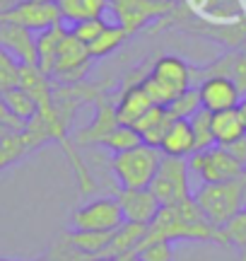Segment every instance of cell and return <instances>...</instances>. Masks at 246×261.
I'll return each instance as SVG.
<instances>
[{
  "instance_id": "cell-46",
  "label": "cell",
  "mask_w": 246,
  "mask_h": 261,
  "mask_svg": "<svg viewBox=\"0 0 246 261\" xmlns=\"http://www.w3.org/2000/svg\"><path fill=\"white\" fill-rule=\"evenodd\" d=\"M0 261H15V259H0ZM34 261H44V256H39V259H34Z\"/></svg>"
},
{
  "instance_id": "cell-45",
  "label": "cell",
  "mask_w": 246,
  "mask_h": 261,
  "mask_svg": "<svg viewBox=\"0 0 246 261\" xmlns=\"http://www.w3.org/2000/svg\"><path fill=\"white\" fill-rule=\"evenodd\" d=\"M237 261H246V247L241 249V252H239V259Z\"/></svg>"
},
{
  "instance_id": "cell-7",
  "label": "cell",
  "mask_w": 246,
  "mask_h": 261,
  "mask_svg": "<svg viewBox=\"0 0 246 261\" xmlns=\"http://www.w3.org/2000/svg\"><path fill=\"white\" fill-rule=\"evenodd\" d=\"M123 223V213L116 196H99L89 203L80 205L70 215V230H89V232H114Z\"/></svg>"
},
{
  "instance_id": "cell-10",
  "label": "cell",
  "mask_w": 246,
  "mask_h": 261,
  "mask_svg": "<svg viewBox=\"0 0 246 261\" xmlns=\"http://www.w3.org/2000/svg\"><path fill=\"white\" fill-rule=\"evenodd\" d=\"M0 22H10V24H19V27L29 29V32H44L56 24H66L63 22V12L53 0H22L17 8L10 12L0 15Z\"/></svg>"
},
{
  "instance_id": "cell-13",
  "label": "cell",
  "mask_w": 246,
  "mask_h": 261,
  "mask_svg": "<svg viewBox=\"0 0 246 261\" xmlns=\"http://www.w3.org/2000/svg\"><path fill=\"white\" fill-rule=\"evenodd\" d=\"M0 48L22 65H37V34L19 24L0 22Z\"/></svg>"
},
{
  "instance_id": "cell-23",
  "label": "cell",
  "mask_w": 246,
  "mask_h": 261,
  "mask_svg": "<svg viewBox=\"0 0 246 261\" xmlns=\"http://www.w3.org/2000/svg\"><path fill=\"white\" fill-rule=\"evenodd\" d=\"M212 136L218 145H227L232 140L246 136V126L241 121L237 109H227V112H215L212 114Z\"/></svg>"
},
{
  "instance_id": "cell-4",
  "label": "cell",
  "mask_w": 246,
  "mask_h": 261,
  "mask_svg": "<svg viewBox=\"0 0 246 261\" xmlns=\"http://www.w3.org/2000/svg\"><path fill=\"white\" fill-rule=\"evenodd\" d=\"M147 237L152 240H169V242H212L218 244V227L208 220L186 223L171 213L169 205H162L157 218L147 227Z\"/></svg>"
},
{
  "instance_id": "cell-8",
  "label": "cell",
  "mask_w": 246,
  "mask_h": 261,
  "mask_svg": "<svg viewBox=\"0 0 246 261\" xmlns=\"http://www.w3.org/2000/svg\"><path fill=\"white\" fill-rule=\"evenodd\" d=\"M179 3L174 5H162L152 0H109V12L116 17V24H121L128 34H138L145 29L152 19H167L174 15Z\"/></svg>"
},
{
  "instance_id": "cell-21",
  "label": "cell",
  "mask_w": 246,
  "mask_h": 261,
  "mask_svg": "<svg viewBox=\"0 0 246 261\" xmlns=\"http://www.w3.org/2000/svg\"><path fill=\"white\" fill-rule=\"evenodd\" d=\"M19 87L32 94L37 107H46L53 99V80L41 73L37 65H22L19 68Z\"/></svg>"
},
{
  "instance_id": "cell-14",
  "label": "cell",
  "mask_w": 246,
  "mask_h": 261,
  "mask_svg": "<svg viewBox=\"0 0 246 261\" xmlns=\"http://www.w3.org/2000/svg\"><path fill=\"white\" fill-rule=\"evenodd\" d=\"M198 94H200V107L208 109V112H227V109H237L239 94L237 85L232 83L229 77H208L198 85Z\"/></svg>"
},
{
  "instance_id": "cell-25",
  "label": "cell",
  "mask_w": 246,
  "mask_h": 261,
  "mask_svg": "<svg viewBox=\"0 0 246 261\" xmlns=\"http://www.w3.org/2000/svg\"><path fill=\"white\" fill-rule=\"evenodd\" d=\"M0 97L5 99L10 114H12L17 121L27 123V121H32V119L37 116V112H39L37 102H34V99H32V94L24 92L19 85H17V87H12V90H8V92H3Z\"/></svg>"
},
{
  "instance_id": "cell-9",
  "label": "cell",
  "mask_w": 246,
  "mask_h": 261,
  "mask_svg": "<svg viewBox=\"0 0 246 261\" xmlns=\"http://www.w3.org/2000/svg\"><path fill=\"white\" fill-rule=\"evenodd\" d=\"M189 169L203 179V184H220L234 181L244 167L222 145H212L208 150H196L189 158Z\"/></svg>"
},
{
  "instance_id": "cell-15",
  "label": "cell",
  "mask_w": 246,
  "mask_h": 261,
  "mask_svg": "<svg viewBox=\"0 0 246 261\" xmlns=\"http://www.w3.org/2000/svg\"><path fill=\"white\" fill-rule=\"evenodd\" d=\"M150 107H155V104H152L150 97L145 94L140 80H131V77H128V83L121 87L118 102H116V116H118V121L126 123V126H133Z\"/></svg>"
},
{
  "instance_id": "cell-27",
  "label": "cell",
  "mask_w": 246,
  "mask_h": 261,
  "mask_svg": "<svg viewBox=\"0 0 246 261\" xmlns=\"http://www.w3.org/2000/svg\"><path fill=\"white\" fill-rule=\"evenodd\" d=\"M140 143H142L140 133L133 128V126L118 123V126L99 143V148H104V150H109L111 155H116V152H126V150L135 148V145H140Z\"/></svg>"
},
{
  "instance_id": "cell-28",
  "label": "cell",
  "mask_w": 246,
  "mask_h": 261,
  "mask_svg": "<svg viewBox=\"0 0 246 261\" xmlns=\"http://www.w3.org/2000/svg\"><path fill=\"white\" fill-rule=\"evenodd\" d=\"M66 232L70 242L89 256H102L111 240V232H89V230H66Z\"/></svg>"
},
{
  "instance_id": "cell-48",
  "label": "cell",
  "mask_w": 246,
  "mask_h": 261,
  "mask_svg": "<svg viewBox=\"0 0 246 261\" xmlns=\"http://www.w3.org/2000/svg\"><path fill=\"white\" fill-rule=\"evenodd\" d=\"M244 48H246V46H244Z\"/></svg>"
},
{
  "instance_id": "cell-39",
  "label": "cell",
  "mask_w": 246,
  "mask_h": 261,
  "mask_svg": "<svg viewBox=\"0 0 246 261\" xmlns=\"http://www.w3.org/2000/svg\"><path fill=\"white\" fill-rule=\"evenodd\" d=\"M237 184L241 189V198H244V205H246V167L241 169V174L237 177Z\"/></svg>"
},
{
  "instance_id": "cell-19",
  "label": "cell",
  "mask_w": 246,
  "mask_h": 261,
  "mask_svg": "<svg viewBox=\"0 0 246 261\" xmlns=\"http://www.w3.org/2000/svg\"><path fill=\"white\" fill-rule=\"evenodd\" d=\"M66 34H68L66 24H56V27H48L44 32H37V68L41 73H46L48 77H51L58 48L63 44Z\"/></svg>"
},
{
  "instance_id": "cell-12",
  "label": "cell",
  "mask_w": 246,
  "mask_h": 261,
  "mask_svg": "<svg viewBox=\"0 0 246 261\" xmlns=\"http://www.w3.org/2000/svg\"><path fill=\"white\" fill-rule=\"evenodd\" d=\"M116 198L121 205L123 220H128V223L150 225L162 208L150 189H121L116 194Z\"/></svg>"
},
{
  "instance_id": "cell-6",
  "label": "cell",
  "mask_w": 246,
  "mask_h": 261,
  "mask_svg": "<svg viewBox=\"0 0 246 261\" xmlns=\"http://www.w3.org/2000/svg\"><path fill=\"white\" fill-rule=\"evenodd\" d=\"M92 63H95V58L89 56L87 44H82L80 39H75L68 32L60 48H58L56 63H53V70H51V80L56 85L85 83L89 70H92Z\"/></svg>"
},
{
  "instance_id": "cell-20",
  "label": "cell",
  "mask_w": 246,
  "mask_h": 261,
  "mask_svg": "<svg viewBox=\"0 0 246 261\" xmlns=\"http://www.w3.org/2000/svg\"><path fill=\"white\" fill-rule=\"evenodd\" d=\"M171 121H174V119L167 114L164 107H150L138 121L133 123V128L140 133L142 143L160 148V143H162V138H164V133H167Z\"/></svg>"
},
{
  "instance_id": "cell-35",
  "label": "cell",
  "mask_w": 246,
  "mask_h": 261,
  "mask_svg": "<svg viewBox=\"0 0 246 261\" xmlns=\"http://www.w3.org/2000/svg\"><path fill=\"white\" fill-rule=\"evenodd\" d=\"M232 83L237 85L239 94L244 97V94H246V48L237 51V58H234V68H232Z\"/></svg>"
},
{
  "instance_id": "cell-34",
  "label": "cell",
  "mask_w": 246,
  "mask_h": 261,
  "mask_svg": "<svg viewBox=\"0 0 246 261\" xmlns=\"http://www.w3.org/2000/svg\"><path fill=\"white\" fill-rule=\"evenodd\" d=\"M19 68L22 63H17L5 48H0V94L19 85Z\"/></svg>"
},
{
  "instance_id": "cell-40",
  "label": "cell",
  "mask_w": 246,
  "mask_h": 261,
  "mask_svg": "<svg viewBox=\"0 0 246 261\" xmlns=\"http://www.w3.org/2000/svg\"><path fill=\"white\" fill-rule=\"evenodd\" d=\"M237 112H239V116H241V121H244V126H246V94L241 97V99H239Z\"/></svg>"
},
{
  "instance_id": "cell-47",
  "label": "cell",
  "mask_w": 246,
  "mask_h": 261,
  "mask_svg": "<svg viewBox=\"0 0 246 261\" xmlns=\"http://www.w3.org/2000/svg\"><path fill=\"white\" fill-rule=\"evenodd\" d=\"M53 3H58V0H53Z\"/></svg>"
},
{
  "instance_id": "cell-41",
  "label": "cell",
  "mask_w": 246,
  "mask_h": 261,
  "mask_svg": "<svg viewBox=\"0 0 246 261\" xmlns=\"http://www.w3.org/2000/svg\"><path fill=\"white\" fill-rule=\"evenodd\" d=\"M116 261H140V259H138L135 252H131V254H126V256H121V259H116Z\"/></svg>"
},
{
  "instance_id": "cell-11",
  "label": "cell",
  "mask_w": 246,
  "mask_h": 261,
  "mask_svg": "<svg viewBox=\"0 0 246 261\" xmlns=\"http://www.w3.org/2000/svg\"><path fill=\"white\" fill-rule=\"evenodd\" d=\"M118 116H116V104L102 94L95 102V119L89 121V126L75 130L73 136V143L77 148H99V143L111 133V130L118 126Z\"/></svg>"
},
{
  "instance_id": "cell-31",
  "label": "cell",
  "mask_w": 246,
  "mask_h": 261,
  "mask_svg": "<svg viewBox=\"0 0 246 261\" xmlns=\"http://www.w3.org/2000/svg\"><path fill=\"white\" fill-rule=\"evenodd\" d=\"M191 128H193V136H196V150H208L215 143V136H212V112L208 109H198L189 119Z\"/></svg>"
},
{
  "instance_id": "cell-36",
  "label": "cell",
  "mask_w": 246,
  "mask_h": 261,
  "mask_svg": "<svg viewBox=\"0 0 246 261\" xmlns=\"http://www.w3.org/2000/svg\"><path fill=\"white\" fill-rule=\"evenodd\" d=\"M222 148L227 150L229 155L237 160L241 167H246V136H241V138H237V140H232V143L222 145Z\"/></svg>"
},
{
  "instance_id": "cell-38",
  "label": "cell",
  "mask_w": 246,
  "mask_h": 261,
  "mask_svg": "<svg viewBox=\"0 0 246 261\" xmlns=\"http://www.w3.org/2000/svg\"><path fill=\"white\" fill-rule=\"evenodd\" d=\"M22 0H0V15H5V12H10L12 8H17Z\"/></svg>"
},
{
  "instance_id": "cell-18",
  "label": "cell",
  "mask_w": 246,
  "mask_h": 261,
  "mask_svg": "<svg viewBox=\"0 0 246 261\" xmlns=\"http://www.w3.org/2000/svg\"><path fill=\"white\" fill-rule=\"evenodd\" d=\"M37 150H41V145L32 138V133H27L24 128L10 130L8 136L0 140V172L12 167V165H17V162H22V160L29 158Z\"/></svg>"
},
{
  "instance_id": "cell-37",
  "label": "cell",
  "mask_w": 246,
  "mask_h": 261,
  "mask_svg": "<svg viewBox=\"0 0 246 261\" xmlns=\"http://www.w3.org/2000/svg\"><path fill=\"white\" fill-rule=\"evenodd\" d=\"M0 126H8V128H12V130H22V128H24V123L17 121V119L10 114L8 104H5V99H3V97H0Z\"/></svg>"
},
{
  "instance_id": "cell-32",
  "label": "cell",
  "mask_w": 246,
  "mask_h": 261,
  "mask_svg": "<svg viewBox=\"0 0 246 261\" xmlns=\"http://www.w3.org/2000/svg\"><path fill=\"white\" fill-rule=\"evenodd\" d=\"M140 261H174V242L169 240H152L145 234L140 247L135 249Z\"/></svg>"
},
{
  "instance_id": "cell-3",
  "label": "cell",
  "mask_w": 246,
  "mask_h": 261,
  "mask_svg": "<svg viewBox=\"0 0 246 261\" xmlns=\"http://www.w3.org/2000/svg\"><path fill=\"white\" fill-rule=\"evenodd\" d=\"M193 201L198 203L203 218L215 227H222L229 218H234L241 208H246L237 179L234 181H220V184H203L193 194Z\"/></svg>"
},
{
  "instance_id": "cell-2",
  "label": "cell",
  "mask_w": 246,
  "mask_h": 261,
  "mask_svg": "<svg viewBox=\"0 0 246 261\" xmlns=\"http://www.w3.org/2000/svg\"><path fill=\"white\" fill-rule=\"evenodd\" d=\"M162 158L164 155H162L160 148L140 143V145L126 150V152L111 155L109 167H111L121 189H147L155 174H157V169H160Z\"/></svg>"
},
{
  "instance_id": "cell-33",
  "label": "cell",
  "mask_w": 246,
  "mask_h": 261,
  "mask_svg": "<svg viewBox=\"0 0 246 261\" xmlns=\"http://www.w3.org/2000/svg\"><path fill=\"white\" fill-rule=\"evenodd\" d=\"M109 24L104 17H95V19H82V22H75V24H68V32L73 34L75 39H80L82 44H92L102 32H104V27Z\"/></svg>"
},
{
  "instance_id": "cell-5",
  "label": "cell",
  "mask_w": 246,
  "mask_h": 261,
  "mask_svg": "<svg viewBox=\"0 0 246 261\" xmlns=\"http://www.w3.org/2000/svg\"><path fill=\"white\" fill-rule=\"evenodd\" d=\"M189 160L183 158H162L160 169L152 179L150 189L155 198L160 201V205H171V203H179L183 198H189L191 194V184H189Z\"/></svg>"
},
{
  "instance_id": "cell-17",
  "label": "cell",
  "mask_w": 246,
  "mask_h": 261,
  "mask_svg": "<svg viewBox=\"0 0 246 261\" xmlns=\"http://www.w3.org/2000/svg\"><path fill=\"white\" fill-rule=\"evenodd\" d=\"M147 227H150V225L128 223V220H123L114 232H111V240H109V244H106V249H104L102 256H109V259H121V256H126V254L135 252V249L140 247V242L145 240Z\"/></svg>"
},
{
  "instance_id": "cell-24",
  "label": "cell",
  "mask_w": 246,
  "mask_h": 261,
  "mask_svg": "<svg viewBox=\"0 0 246 261\" xmlns=\"http://www.w3.org/2000/svg\"><path fill=\"white\" fill-rule=\"evenodd\" d=\"M128 39H131V34H128L121 24H116V22L111 24V22H109V24L104 27V32H102V34H99V37H97L95 41L87 46V48H89V56L95 58V61H97V58L111 56V54H116V51H118V48H121Z\"/></svg>"
},
{
  "instance_id": "cell-22",
  "label": "cell",
  "mask_w": 246,
  "mask_h": 261,
  "mask_svg": "<svg viewBox=\"0 0 246 261\" xmlns=\"http://www.w3.org/2000/svg\"><path fill=\"white\" fill-rule=\"evenodd\" d=\"M58 8L63 12V22L75 24L82 19L104 17L109 12V0H58Z\"/></svg>"
},
{
  "instance_id": "cell-42",
  "label": "cell",
  "mask_w": 246,
  "mask_h": 261,
  "mask_svg": "<svg viewBox=\"0 0 246 261\" xmlns=\"http://www.w3.org/2000/svg\"><path fill=\"white\" fill-rule=\"evenodd\" d=\"M10 130H12V128H8V126H0V140L5 138V136L10 133Z\"/></svg>"
},
{
  "instance_id": "cell-1",
  "label": "cell",
  "mask_w": 246,
  "mask_h": 261,
  "mask_svg": "<svg viewBox=\"0 0 246 261\" xmlns=\"http://www.w3.org/2000/svg\"><path fill=\"white\" fill-rule=\"evenodd\" d=\"M140 85L155 107H167L176 94L196 87L193 85V65L179 56L164 54L140 77Z\"/></svg>"
},
{
  "instance_id": "cell-44",
  "label": "cell",
  "mask_w": 246,
  "mask_h": 261,
  "mask_svg": "<svg viewBox=\"0 0 246 261\" xmlns=\"http://www.w3.org/2000/svg\"><path fill=\"white\" fill-rule=\"evenodd\" d=\"M152 3H162V5H174L176 0H152Z\"/></svg>"
},
{
  "instance_id": "cell-16",
  "label": "cell",
  "mask_w": 246,
  "mask_h": 261,
  "mask_svg": "<svg viewBox=\"0 0 246 261\" xmlns=\"http://www.w3.org/2000/svg\"><path fill=\"white\" fill-rule=\"evenodd\" d=\"M162 155L167 158H183L189 160L196 152V136L191 128L189 119H174L160 143Z\"/></svg>"
},
{
  "instance_id": "cell-29",
  "label": "cell",
  "mask_w": 246,
  "mask_h": 261,
  "mask_svg": "<svg viewBox=\"0 0 246 261\" xmlns=\"http://www.w3.org/2000/svg\"><path fill=\"white\" fill-rule=\"evenodd\" d=\"M92 256L85 254L82 249H77L75 244L70 242L68 232H60L48 244V252L44 254V261H89Z\"/></svg>"
},
{
  "instance_id": "cell-30",
  "label": "cell",
  "mask_w": 246,
  "mask_h": 261,
  "mask_svg": "<svg viewBox=\"0 0 246 261\" xmlns=\"http://www.w3.org/2000/svg\"><path fill=\"white\" fill-rule=\"evenodd\" d=\"M164 109H167V114H169L171 119H191L198 109H203V107H200L198 87H191V90H186V92L176 94Z\"/></svg>"
},
{
  "instance_id": "cell-43",
  "label": "cell",
  "mask_w": 246,
  "mask_h": 261,
  "mask_svg": "<svg viewBox=\"0 0 246 261\" xmlns=\"http://www.w3.org/2000/svg\"><path fill=\"white\" fill-rule=\"evenodd\" d=\"M89 261H116V259H109V256H92Z\"/></svg>"
},
{
  "instance_id": "cell-26",
  "label": "cell",
  "mask_w": 246,
  "mask_h": 261,
  "mask_svg": "<svg viewBox=\"0 0 246 261\" xmlns=\"http://www.w3.org/2000/svg\"><path fill=\"white\" fill-rule=\"evenodd\" d=\"M218 244L234 247L237 252L246 247V208H241L234 218H229L222 227H218Z\"/></svg>"
}]
</instances>
